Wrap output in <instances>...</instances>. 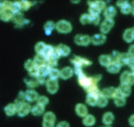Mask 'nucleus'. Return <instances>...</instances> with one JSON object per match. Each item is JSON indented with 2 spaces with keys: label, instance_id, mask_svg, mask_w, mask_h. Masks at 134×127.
<instances>
[{
  "label": "nucleus",
  "instance_id": "obj_1",
  "mask_svg": "<svg viewBox=\"0 0 134 127\" xmlns=\"http://www.w3.org/2000/svg\"><path fill=\"white\" fill-rule=\"evenodd\" d=\"M75 73L77 76L79 84L85 89L93 84H97L101 78L100 75L94 77H88L84 75L80 68H75Z\"/></svg>",
  "mask_w": 134,
  "mask_h": 127
},
{
  "label": "nucleus",
  "instance_id": "obj_2",
  "mask_svg": "<svg viewBox=\"0 0 134 127\" xmlns=\"http://www.w3.org/2000/svg\"><path fill=\"white\" fill-rule=\"evenodd\" d=\"M12 2L6 1L5 5L0 8V19L3 22H7L12 20L14 13L12 9Z\"/></svg>",
  "mask_w": 134,
  "mask_h": 127
},
{
  "label": "nucleus",
  "instance_id": "obj_3",
  "mask_svg": "<svg viewBox=\"0 0 134 127\" xmlns=\"http://www.w3.org/2000/svg\"><path fill=\"white\" fill-rule=\"evenodd\" d=\"M56 117L54 113L48 111L44 113L42 122V127H54Z\"/></svg>",
  "mask_w": 134,
  "mask_h": 127
},
{
  "label": "nucleus",
  "instance_id": "obj_4",
  "mask_svg": "<svg viewBox=\"0 0 134 127\" xmlns=\"http://www.w3.org/2000/svg\"><path fill=\"white\" fill-rule=\"evenodd\" d=\"M55 28L60 33L67 34L71 31L72 25L69 22L62 19L59 20L55 24Z\"/></svg>",
  "mask_w": 134,
  "mask_h": 127
},
{
  "label": "nucleus",
  "instance_id": "obj_5",
  "mask_svg": "<svg viewBox=\"0 0 134 127\" xmlns=\"http://www.w3.org/2000/svg\"><path fill=\"white\" fill-rule=\"evenodd\" d=\"M17 106V114L20 117H24L27 116L31 112V106L26 102H23Z\"/></svg>",
  "mask_w": 134,
  "mask_h": 127
},
{
  "label": "nucleus",
  "instance_id": "obj_6",
  "mask_svg": "<svg viewBox=\"0 0 134 127\" xmlns=\"http://www.w3.org/2000/svg\"><path fill=\"white\" fill-rule=\"evenodd\" d=\"M13 22L15 24L16 27H20L23 25L28 24L29 20L25 18L21 12L16 13L14 14L12 19Z\"/></svg>",
  "mask_w": 134,
  "mask_h": 127
},
{
  "label": "nucleus",
  "instance_id": "obj_7",
  "mask_svg": "<svg viewBox=\"0 0 134 127\" xmlns=\"http://www.w3.org/2000/svg\"><path fill=\"white\" fill-rule=\"evenodd\" d=\"M45 84L47 91L50 94L55 93L59 89V83L56 79L49 78L46 80Z\"/></svg>",
  "mask_w": 134,
  "mask_h": 127
},
{
  "label": "nucleus",
  "instance_id": "obj_8",
  "mask_svg": "<svg viewBox=\"0 0 134 127\" xmlns=\"http://www.w3.org/2000/svg\"><path fill=\"white\" fill-rule=\"evenodd\" d=\"M71 62L74 65L75 68H81L83 66H90L92 64V62L84 58L75 56L71 60Z\"/></svg>",
  "mask_w": 134,
  "mask_h": 127
},
{
  "label": "nucleus",
  "instance_id": "obj_9",
  "mask_svg": "<svg viewBox=\"0 0 134 127\" xmlns=\"http://www.w3.org/2000/svg\"><path fill=\"white\" fill-rule=\"evenodd\" d=\"M100 94L106 97V98H113L114 99L119 94L118 88L113 87H107L104 88L101 92Z\"/></svg>",
  "mask_w": 134,
  "mask_h": 127
},
{
  "label": "nucleus",
  "instance_id": "obj_10",
  "mask_svg": "<svg viewBox=\"0 0 134 127\" xmlns=\"http://www.w3.org/2000/svg\"><path fill=\"white\" fill-rule=\"evenodd\" d=\"M114 25V21L113 19L106 18L101 24L100 30L102 34L108 33Z\"/></svg>",
  "mask_w": 134,
  "mask_h": 127
},
{
  "label": "nucleus",
  "instance_id": "obj_11",
  "mask_svg": "<svg viewBox=\"0 0 134 127\" xmlns=\"http://www.w3.org/2000/svg\"><path fill=\"white\" fill-rule=\"evenodd\" d=\"M91 41V38L88 35H77L74 37V42L78 45L87 46Z\"/></svg>",
  "mask_w": 134,
  "mask_h": 127
},
{
  "label": "nucleus",
  "instance_id": "obj_12",
  "mask_svg": "<svg viewBox=\"0 0 134 127\" xmlns=\"http://www.w3.org/2000/svg\"><path fill=\"white\" fill-rule=\"evenodd\" d=\"M25 99L29 102H33L37 101L39 94L34 89H29L25 92Z\"/></svg>",
  "mask_w": 134,
  "mask_h": 127
},
{
  "label": "nucleus",
  "instance_id": "obj_13",
  "mask_svg": "<svg viewBox=\"0 0 134 127\" xmlns=\"http://www.w3.org/2000/svg\"><path fill=\"white\" fill-rule=\"evenodd\" d=\"M55 49L60 57L67 56L70 54L71 51L69 47L62 44H59L56 47H55Z\"/></svg>",
  "mask_w": 134,
  "mask_h": 127
},
{
  "label": "nucleus",
  "instance_id": "obj_14",
  "mask_svg": "<svg viewBox=\"0 0 134 127\" xmlns=\"http://www.w3.org/2000/svg\"><path fill=\"white\" fill-rule=\"evenodd\" d=\"M106 40V36L103 34H96L94 35L91 38L92 43L95 45L103 44Z\"/></svg>",
  "mask_w": 134,
  "mask_h": 127
},
{
  "label": "nucleus",
  "instance_id": "obj_15",
  "mask_svg": "<svg viewBox=\"0 0 134 127\" xmlns=\"http://www.w3.org/2000/svg\"><path fill=\"white\" fill-rule=\"evenodd\" d=\"M4 111L7 116H13L17 113V106L15 103H9L4 107Z\"/></svg>",
  "mask_w": 134,
  "mask_h": 127
},
{
  "label": "nucleus",
  "instance_id": "obj_16",
  "mask_svg": "<svg viewBox=\"0 0 134 127\" xmlns=\"http://www.w3.org/2000/svg\"><path fill=\"white\" fill-rule=\"evenodd\" d=\"M117 88L119 94L124 97L129 96L131 93V87L128 84L120 83V86Z\"/></svg>",
  "mask_w": 134,
  "mask_h": 127
},
{
  "label": "nucleus",
  "instance_id": "obj_17",
  "mask_svg": "<svg viewBox=\"0 0 134 127\" xmlns=\"http://www.w3.org/2000/svg\"><path fill=\"white\" fill-rule=\"evenodd\" d=\"M45 107L38 103H36L31 107V113L34 116H40L43 114Z\"/></svg>",
  "mask_w": 134,
  "mask_h": 127
},
{
  "label": "nucleus",
  "instance_id": "obj_18",
  "mask_svg": "<svg viewBox=\"0 0 134 127\" xmlns=\"http://www.w3.org/2000/svg\"><path fill=\"white\" fill-rule=\"evenodd\" d=\"M73 74V69L70 67L63 68L60 72V77L63 79H68L71 78Z\"/></svg>",
  "mask_w": 134,
  "mask_h": 127
},
{
  "label": "nucleus",
  "instance_id": "obj_19",
  "mask_svg": "<svg viewBox=\"0 0 134 127\" xmlns=\"http://www.w3.org/2000/svg\"><path fill=\"white\" fill-rule=\"evenodd\" d=\"M75 112L79 116L84 118L87 114L88 110L86 105L82 103H78L75 107Z\"/></svg>",
  "mask_w": 134,
  "mask_h": 127
},
{
  "label": "nucleus",
  "instance_id": "obj_20",
  "mask_svg": "<svg viewBox=\"0 0 134 127\" xmlns=\"http://www.w3.org/2000/svg\"><path fill=\"white\" fill-rule=\"evenodd\" d=\"M55 50V47H53L52 46L49 45V44H46V46L42 52L41 54L42 56H43L46 60L52 56V55L54 54Z\"/></svg>",
  "mask_w": 134,
  "mask_h": 127
},
{
  "label": "nucleus",
  "instance_id": "obj_21",
  "mask_svg": "<svg viewBox=\"0 0 134 127\" xmlns=\"http://www.w3.org/2000/svg\"><path fill=\"white\" fill-rule=\"evenodd\" d=\"M123 38L127 43H131L134 40V30L133 28H128L124 33Z\"/></svg>",
  "mask_w": 134,
  "mask_h": 127
},
{
  "label": "nucleus",
  "instance_id": "obj_22",
  "mask_svg": "<svg viewBox=\"0 0 134 127\" xmlns=\"http://www.w3.org/2000/svg\"><path fill=\"white\" fill-rule=\"evenodd\" d=\"M55 28V24L51 20L47 21L43 26L44 34L47 36H50L53 30Z\"/></svg>",
  "mask_w": 134,
  "mask_h": 127
},
{
  "label": "nucleus",
  "instance_id": "obj_23",
  "mask_svg": "<svg viewBox=\"0 0 134 127\" xmlns=\"http://www.w3.org/2000/svg\"><path fill=\"white\" fill-rule=\"evenodd\" d=\"M116 14V8L113 6H109L108 7H106L104 9V15L106 17V18L113 19V18L115 16Z\"/></svg>",
  "mask_w": 134,
  "mask_h": 127
},
{
  "label": "nucleus",
  "instance_id": "obj_24",
  "mask_svg": "<svg viewBox=\"0 0 134 127\" xmlns=\"http://www.w3.org/2000/svg\"><path fill=\"white\" fill-rule=\"evenodd\" d=\"M121 66L118 62H111L107 67V70L111 73H117L120 71Z\"/></svg>",
  "mask_w": 134,
  "mask_h": 127
},
{
  "label": "nucleus",
  "instance_id": "obj_25",
  "mask_svg": "<svg viewBox=\"0 0 134 127\" xmlns=\"http://www.w3.org/2000/svg\"><path fill=\"white\" fill-rule=\"evenodd\" d=\"M33 61L37 68L45 65L46 63V58L40 54H36L34 58Z\"/></svg>",
  "mask_w": 134,
  "mask_h": 127
},
{
  "label": "nucleus",
  "instance_id": "obj_26",
  "mask_svg": "<svg viewBox=\"0 0 134 127\" xmlns=\"http://www.w3.org/2000/svg\"><path fill=\"white\" fill-rule=\"evenodd\" d=\"M21 11H27L33 5V3L30 1L27 0L17 1Z\"/></svg>",
  "mask_w": 134,
  "mask_h": 127
},
{
  "label": "nucleus",
  "instance_id": "obj_27",
  "mask_svg": "<svg viewBox=\"0 0 134 127\" xmlns=\"http://www.w3.org/2000/svg\"><path fill=\"white\" fill-rule=\"evenodd\" d=\"M114 120V116L113 114L110 112H107L105 113L102 118L103 122L107 125L111 124L113 122Z\"/></svg>",
  "mask_w": 134,
  "mask_h": 127
},
{
  "label": "nucleus",
  "instance_id": "obj_28",
  "mask_svg": "<svg viewBox=\"0 0 134 127\" xmlns=\"http://www.w3.org/2000/svg\"><path fill=\"white\" fill-rule=\"evenodd\" d=\"M50 69H51V68L49 67L46 64L38 67V70L39 76L45 78L46 77L49 76Z\"/></svg>",
  "mask_w": 134,
  "mask_h": 127
},
{
  "label": "nucleus",
  "instance_id": "obj_29",
  "mask_svg": "<svg viewBox=\"0 0 134 127\" xmlns=\"http://www.w3.org/2000/svg\"><path fill=\"white\" fill-rule=\"evenodd\" d=\"M95 123V118L92 114H87L83 119V123L86 126H93Z\"/></svg>",
  "mask_w": 134,
  "mask_h": 127
},
{
  "label": "nucleus",
  "instance_id": "obj_30",
  "mask_svg": "<svg viewBox=\"0 0 134 127\" xmlns=\"http://www.w3.org/2000/svg\"><path fill=\"white\" fill-rule=\"evenodd\" d=\"M99 62L102 66L107 67L111 62V59L109 55H102L99 57Z\"/></svg>",
  "mask_w": 134,
  "mask_h": 127
},
{
  "label": "nucleus",
  "instance_id": "obj_31",
  "mask_svg": "<svg viewBox=\"0 0 134 127\" xmlns=\"http://www.w3.org/2000/svg\"><path fill=\"white\" fill-rule=\"evenodd\" d=\"M24 81L27 87L31 89H33L39 85L36 78H31L30 79L26 78L24 80Z\"/></svg>",
  "mask_w": 134,
  "mask_h": 127
},
{
  "label": "nucleus",
  "instance_id": "obj_32",
  "mask_svg": "<svg viewBox=\"0 0 134 127\" xmlns=\"http://www.w3.org/2000/svg\"><path fill=\"white\" fill-rule=\"evenodd\" d=\"M98 97V96L93 94L88 93L86 98V102L90 105L95 106L97 105V100Z\"/></svg>",
  "mask_w": 134,
  "mask_h": 127
},
{
  "label": "nucleus",
  "instance_id": "obj_33",
  "mask_svg": "<svg viewBox=\"0 0 134 127\" xmlns=\"http://www.w3.org/2000/svg\"><path fill=\"white\" fill-rule=\"evenodd\" d=\"M129 57H130V56L128 55V53L120 54L118 60V62L121 66L127 65L128 61V60L129 59Z\"/></svg>",
  "mask_w": 134,
  "mask_h": 127
},
{
  "label": "nucleus",
  "instance_id": "obj_34",
  "mask_svg": "<svg viewBox=\"0 0 134 127\" xmlns=\"http://www.w3.org/2000/svg\"><path fill=\"white\" fill-rule=\"evenodd\" d=\"M24 68L29 72L37 67L36 66L33 60L28 59L24 63Z\"/></svg>",
  "mask_w": 134,
  "mask_h": 127
},
{
  "label": "nucleus",
  "instance_id": "obj_35",
  "mask_svg": "<svg viewBox=\"0 0 134 127\" xmlns=\"http://www.w3.org/2000/svg\"><path fill=\"white\" fill-rule=\"evenodd\" d=\"M108 103L107 98L100 94L97 97V105L99 107H105Z\"/></svg>",
  "mask_w": 134,
  "mask_h": 127
},
{
  "label": "nucleus",
  "instance_id": "obj_36",
  "mask_svg": "<svg viewBox=\"0 0 134 127\" xmlns=\"http://www.w3.org/2000/svg\"><path fill=\"white\" fill-rule=\"evenodd\" d=\"M60 71L56 68H51L49 74V78L57 80V79L60 77Z\"/></svg>",
  "mask_w": 134,
  "mask_h": 127
},
{
  "label": "nucleus",
  "instance_id": "obj_37",
  "mask_svg": "<svg viewBox=\"0 0 134 127\" xmlns=\"http://www.w3.org/2000/svg\"><path fill=\"white\" fill-rule=\"evenodd\" d=\"M114 102L118 107L124 106L126 103L125 97L119 94L114 98Z\"/></svg>",
  "mask_w": 134,
  "mask_h": 127
},
{
  "label": "nucleus",
  "instance_id": "obj_38",
  "mask_svg": "<svg viewBox=\"0 0 134 127\" xmlns=\"http://www.w3.org/2000/svg\"><path fill=\"white\" fill-rule=\"evenodd\" d=\"M46 44L43 41L38 42L35 46V50L37 54H41Z\"/></svg>",
  "mask_w": 134,
  "mask_h": 127
},
{
  "label": "nucleus",
  "instance_id": "obj_39",
  "mask_svg": "<svg viewBox=\"0 0 134 127\" xmlns=\"http://www.w3.org/2000/svg\"><path fill=\"white\" fill-rule=\"evenodd\" d=\"M25 92L23 91H20L19 92L16 99L15 100L14 103L16 105L19 104L23 102H25Z\"/></svg>",
  "mask_w": 134,
  "mask_h": 127
},
{
  "label": "nucleus",
  "instance_id": "obj_40",
  "mask_svg": "<svg viewBox=\"0 0 134 127\" xmlns=\"http://www.w3.org/2000/svg\"><path fill=\"white\" fill-rule=\"evenodd\" d=\"M36 102L37 103H38L45 107L49 103V100L48 98L45 96H39Z\"/></svg>",
  "mask_w": 134,
  "mask_h": 127
},
{
  "label": "nucleus",
  "instance_id": "obj_41",
  "mask_svg": "<svg viewBox=\"0 0 134 127\" xmlns=\"http://www.w3.org/2000/svg\"><path fill=\"white\" fill-rule=\"evenodd\" d=\"M80 22L82 24L91 23V17L89 14H82L80 17Z\"/></svg>",
  "mask_w": 134,
  "mask_h": 127
},
{
  "label": "nucleus",
  "instance_id": "obj_42",
  "mask_svg": "<svg viewBox=\"0 0 134 127\" xmlns=\"http://www.w3.org/2000/svg\"><path fill=\"white\" fill-rule=\"evenodd\" d=\"M46 64L51 68H55L58 64V59L54 58H49L46 60Z\"/></svg>",
  "mask_w": 134,
  "mask_h": 127
},
{
  "label": "nucleus",
  "instance_id": "obj_43",
  "mask_svg": "<svg viewBox=\"0 0 134 127\" xmlns=\"http://www.w3.org/2000/svg\"><path fill=\"white\" fill-rule=\"evenodd\" d=\"M132 10V7L128 3L125 4L121 7V12L124 14H128Z\"/></svg>",
  "mask_w": 134,
  "mask_h": 127
},
{
  "label": "nucleus",
  "instance_id": "obj_44",
  "mask_svg": "<svg viewBox=\"0 0 134 127\" xmlns=\"http://www.w3.org/2000/svg\"><path fill=\"white\" fill-rule=\"evenodd\" d=\"M129 73V72L128 71H125L122 73V74L120 76V83H127V78L128 76V75Z\"/></svg>",
  "mask_w": 134,
  "mask_h": 127
},
{
  "label": "nucleus",
  "instance_id": "obj_45",
  "mask_svg": "<svg viewBox=\"0 0 134 127\" xmlns=\"http://www.w3.org/2000/svg\"><path fill=\"white\" fill-rule=\"evenodd\" d=\"M94 4L100 10L105 9V8H106V3L103 1H95Z\"/></svg>",
  "mask_w": 134,
  "mask_h": 127
},
{
  "label": "nucleus",
  "instance_id": "obj_46",
  "mask_svg": "<svg viewBox=\"0 0 134 127\" xmlns=\"http://www.w3.org/2000/svg\"><path fill=\"white\" fill-rule=\"evenodd\" d=\"M120 55V53L118 51H113L111 54L110 55V56L111 59V62H118Z\"/></svg>",
  "mask_w": 134,
  "mask_h": 127
},
{
  "label": "nucleus",
  "instance_id": "obj_47",
  "mask_svg": "<svg viewBox=\"0 0 134 127\" xmlns=\"http://www.w3.org/2000/svg\"><path fill=\"white\" fill-rule=\"evenodd\" d=\"M127 83L130 86L134 84V75L132 72H129L128 75L127 80Z\"/></svg>",
  "mask_w": 134,
  "mask_h": 127
},
{
  "label": "nucleus",
  "instance_id": "obj_48",
  "mask_svg": "<svg viewBox=\"0 0 134 127\" xmlns=\"http://www.w3.org/2000/svg\"><path fill=\"white\" fill-rule=\"evenodd\" d=\"M91 23H93L95 25H98L99 23L100 17L99 15L91 16Z\"/></svg>",
  "mask_w": 134,
  "mask_h": 127
},
{
  "label": "nucleus",
  "instance_id": "obj_49",
  "mask_svg": "<svg viewBox=\"0 0 134 127\" xmlns=\"http://www.w3.org/2000/svg\"><path fill=\"white\" fill-rule=\"evenodd\" d=\"M56 127H70V125L67 122L61 121L57 124Z\"/></svg>",
  "mask_w": 134,
  "mask_h": 127
},
{
  "label": "nucleus",
  "instance_id": "obj_50",
  "mask_svg": "<svg viewBox=\"0 0 134 127\" xmlns=\"http://www.w3.org/2000/svg\"><path fill=\"white\" fill-rule=\"evenodd\" d=\"M127 65L131 68L134 67V57L130 56Z\"/></svg>",
  "mask_w": 134,
  "mask_h": 127
},
{
  "label": "nucleus",
  "instance_id": "obj_51",
  "mask_svg": "<svg viewBox=\"0 0 134 127\" xmlns=\"http://www.w3.org/2000/svg\"><path fill=\"white\" fill-rule=\"evenodd\" d=\"M128 54L130 56L134 57V44L130 46L128 49Z\"/></svg>",
  "mask_w": 134,
  "mask_h": 127
},
{
  "label": "nucleus",
  "instance_id": "obj_52",
  "mask_svg": "<svg viewBox=\"0 0 134 127\" xmlns=\"http://www.w3.org/2000/svg\"><path fill=\"white\" fill-rule=\"evenodd\" d=\"M127 3H128V1H118L117 2L116 5L117 6L120 7L121 8L122 6H124L125 4H126Z\"/></svg>",
  "mask_w": 134,
  "mask_h": 127
},
{
  "label": "nucleus",
  "instance_id": "obj_53",
  "mask_svg": "<svg viewBox=\"0 0 134 127\" xmlns=\"http://www.w3.org/2000/svg\"><path fill=\"white\" fill-rule=\"evenodd\" d=\"M129 123L131 125L134 126V114L132 115L129 119Z\"/></svg>",
  "mask_w": 134,
  "mask_h": 127
},
{
  "label": "nucleus",
  "instance_id": "obj_54",
  "mask_svg": "<svg viewBox=\"0 0 134 127\" xmlns=\"http://www.w3.org/2000/svg\"><path fill=\"white\" fill-rule=\"evenodd\" d=\"M6 1H0V8L2 7L5 4Z\"/></svg>",
  "mask_w": 134,
  "mask_h": 127
},
{
  "label": "nucleus",
  "instance_id": "obj_55",
  "mask_svg": "<svg viewBox=\"0 0 134 127\" xmlns=\"http://www.w3.org/2000/svg\"><path fill=\"white\" fill-rule=\"evenodd\" d=\"M131 12H132V14L133 15V16H134V6L132 8V10H131Z\"/></svg>",
  "mask_w": 134,
  "mask_h": 127
},
{
  "label": "nucleus",
  "instance_id": "obj_56",
  "mask_svg": "<svg viewBox=\"0 0 134 127\" xmlns=\"http://www.w3.org/2000/svg\"><path fill=\"white\" fill-rule=\"evenodd\" d=\"M131 69H132V72H131L134 75V67L133 68H132Z\"/></svg>",
  "mask_w": 134,
  "mask_h": 127
},
{
  "label": "nucleus",
  "instance_id": "obj_57",
  "mask_svg": "<svg viewBox=\"0 0 134 127\" xmlns=\"http://www.w3.org/2000/svg\"><path fill=\"white\" fill-rule=\"evenodd\" d=\"M102 127H111V126H109V125H107V126H102Z\"/></svg>",
  "mask_w": 134,
  "mask_h": 127
},
{
  "label": "nucleus",
  "instance_id": "obj_58",
  "mask_svg": "<svg viewBox=\"0 0 134 127\" xmlns=\"http://www.w3.org/2000/svg\"><path fill=\"white\" fill-rule=\"evenodd\" d=\"M133 30H134V28H133Z\"/></svg>",
  "mask_w": 134,
  "mask_h": 127
}]
</instances>
